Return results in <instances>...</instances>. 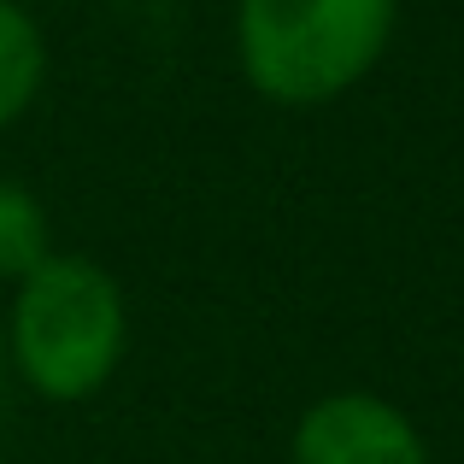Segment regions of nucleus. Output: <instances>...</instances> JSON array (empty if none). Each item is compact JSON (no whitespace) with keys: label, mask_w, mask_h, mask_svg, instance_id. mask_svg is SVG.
Segmentation results:
<instances>
[{"label":"nucleus","mask_w":464,"mask_h":464,"mask_svg":"<svg viewBox=\"0 0 464 464\" xmlns=\"http://www.w3.org/2000/svg\"><path fill=\"white\" fill-rule=\"evenodd\" d=\"M47 212L24 182L0 177V283H18L47 259Z\"/></svg>","instance_id":"5"},{"label":"nucleus","mask_w":464,"mask_h":464,"mask_svg":"<svg viewBox=\"0 0 464 464\" xmlns=\"http://www.w3.org/2000/svg\"><path fill=\"white\" fill-rule=\"evenodd\" d=\"M288 464H430V447L394 400L324 394L300 411Z\"/></svg>","instance_id":"3"},{"label":"nucleus","mask_w":464,"mask_h":464,"mask_svg":"<svg viewBox=\"0 0 464 464\" xmlns=\"http://www.w3.org/2000/svg\"><path fill=\"white\" fill-rule=\"evenodd\" d=\"M400 0H236V53L276 106H329L376 71Z\"/></svg>","instance_id":"2"},{"label":"nucleus","mask_w":464,"mask_h":464,"mask_svg":"<svg viewBox=\"0 0 464 464\" xmlns=\"http://www.w3.org/2000/svg\"><path fill=\"white\" fill-rule=\"evenodd\" d=\"M47 82V42L42 24L30 18V6L0 0V130H12L35 106Z\"/></svg>","instance_id":"4"},{"label":"nucleus","mask_w":464,"mask_h":464,"mask_svg":"<svg viewBox=\"0 0 464 464\" xmlns=\"http://www.w3.org/2000/svg\"><path fill=\"white\" fill-rule=\"evenodd\" d=\"M12 288L18 295L6 317V359L18 382L53 406L94 400L130 347V306L118 276L77 253H47Z\"/></svg>","instance_id":"1"}]
</instances>
